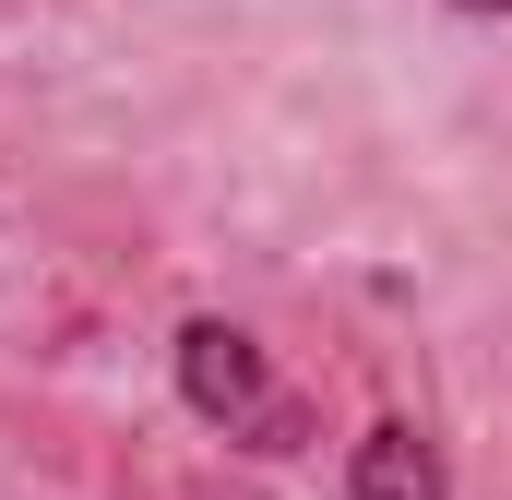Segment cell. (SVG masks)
Returning <instances> with one entry per match:
<instances>
[{"label":"cell","mask_w":512,"mask_h":500,"mask_svg":"<svg viewBox=\"0 0 512 500\" xmlns=\"http://www.w3.org/2000/svg\"><path fill=\"white\" fill-rule=\"evenodd\" d=\"M179 405L203 417V429H227V441H251V453H298V393L262 370V346L239 322H179Z\"/></svg>","instance_id":"obj_1"},{"label":"cell","mask_w":512,"mask_h":500,"mask_svg":"<svg viewBox=\"0 0 512 500\" xmlns=\"http://www.w3.org/2000/svg\"><path fill=\"white\" fill-rule=\"evenodd\" d=\"M346 477H358V500H453L441 453H429V441H417L405 417H382V429L358 441V465H346Z\"/></svg>","instance_id":"obj_2"},{"label":"cell","mask_w":512,"mask_h":500,"mask_svg":"<svg viewBox=\"0 0 512 500\" xmlns=\"http://www.w3.org/2000/svg\"><path fill=\"white\" fill-rule=\"evenodd\" d=\"M453 12H512V0H453Z\"/></svg>","instance_id":"obj_3"}]
</instances>
